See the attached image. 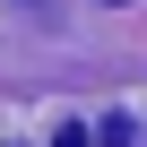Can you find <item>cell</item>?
<instances>
[{
  "label": "cell",
  "instance_id": "cell-1",
  "mask_svg": "<svg viewBox=\"0 0 147 147\" xmlns=\"http://www.w3.org/2000/svg\"><path fill=\"white\" fill-rule=\"evenodd\" d=\"M52 147H95V130H87V121H69V130H61Z\"/></svg>",
  "mask_w": 147,
  "mask_h": 147
},
{
  "label": "cell",
  "instance_id": "cell-2",
  "mask_svg": "<svg viewBox=\"0 0 147 147\" xmlns=\"http://www.w3.org/2000/svg\"><path fill=\"white\" fill-rule=\"evenodd\" d=\"M104 147H130V121H104Z\"/></svg>",
  "mask_w": 147,
  "mask_h": 147
}]
</instances>
